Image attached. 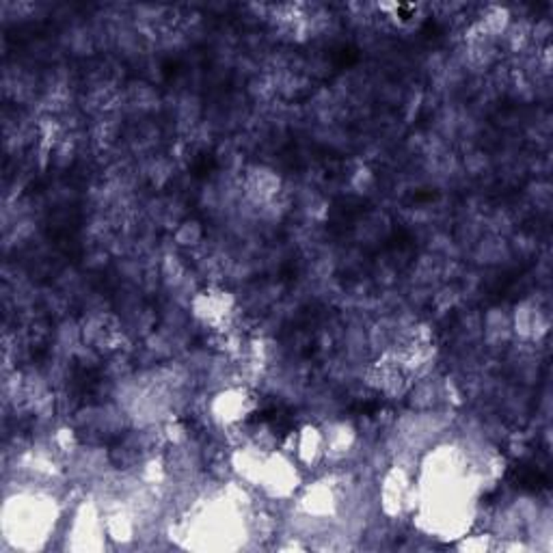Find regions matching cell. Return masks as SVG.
<instances>
[{
    "label": "cell",
    "mask_w": 553,
    "mask_h": 553,
    "mask_svg": "<svg viewBox=\"0 0 553 553\" xmlns=\"http://www.w3.org/2000/svg\"><path fill=\"white\" fill-rule=\"evenodd\" d=\"M203 240V229L197 221H186L175 229V242L180 246H197Z\"/></svg>",
    "instance_id": "cell-1"
}]
</instances>
